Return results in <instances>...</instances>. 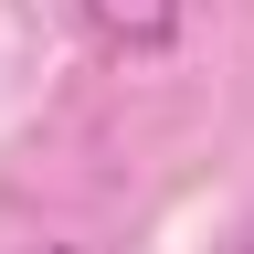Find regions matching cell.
<instances>
[{
	"label": "cell",
	"mask_w": 254,
	"mask_h": 254,
	"mask_svg": "<svg viewBox=\"0 0 254 254\" xmlns=\"http://www.w3.org/2000/svg\"><path fill=\"white\" fill-rule=\"evenodd\" d=\"M85 21H95V43H106V53H170L180 0H85Z\"/></svg>",
	"instance_id": "6da1fadb"
}]
</instances>
